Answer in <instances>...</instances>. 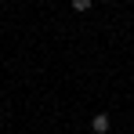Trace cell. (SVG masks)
Returning a JSON list of instances; mask_svg holds the SVG:
<instances>
[{
  "mask_svg": "<svg viewBox=\"0 0 134 134\" xmlns=\"http://www.w3.org/2000/svg\"><path fill=\"white\" fill-rule=\"evenodd\" d=\"M91 131H94V134H109V131H112L109 112H98V116H91Z\"/></svg>",
  "mask_w": 134,
  "mask_h": 134,
  "instance_id": "cell-1",
  "label": "cell"
},
{
  "mask_svg": "<svg viewBox=\"0 0 134 134\" xmlns=\"http://www.w3.org/2000/svg\"><path fill=\"white\" fill-rule=\"evenodd\" d=\"M72 11H80V15L91 11V0H72Z\"/></svg>",
  "mask_w": 134,
  "mask_h": 134,
  "instance_id": "cell-2",
  "label": "cell"
},
{
  "mask_svg": "<svg viewBox=\"0 0 134 134\" xmlns=\"http://www.w3.org/2000/svg\"><path fill=\"white\" fill-rule=\"evenodd\" d=\"M131 58H134V54H131Z\"/></svg>",
  "mask_w": 134,
  "mask_h": 134,
  "instance_id": "cell-3",
  "label": "cell"
}]
</instances>
